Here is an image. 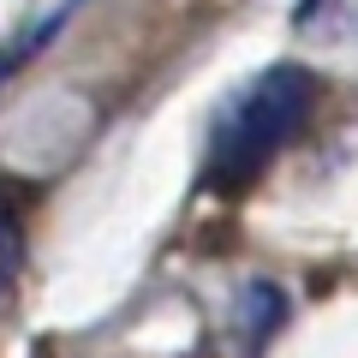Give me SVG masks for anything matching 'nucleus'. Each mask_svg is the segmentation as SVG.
<instances>
[{"instance_id":"3","label":"nucleus","mask_w":358,"mask_h":358,"mask_svg":"<svg viewBox=\"0 0 358 358\" xmlns=\"http://www.w3.org/2000/svg\"><path fill=\"white\" fill-rule=\"evenodd\" d=\"M60 24H66V13H48L36 30H18L13 42H0V84H6V78H13L18 66H24V60H30V54H36V48H42V42H48Z\"/></svg>"},{"instance_id":"2","label":"nucleus","mask_w":358,"mask_h":358,"mask_svg":"<svg viewBox=\"0 0 358 358\" xmlns=\"http://www.w3.org/2000/svg\"><path fill=\"white\" fill-rule=\"evenodd\" d=\"M18 281H24V209L0 185V317L18 299Z\"/></svg>"},{"instance_id":"1","label":"nucleus","mask_w":358,"mask_h":358,"mask_svg":"<svg viewBox=\"0 0 358 358\" xmlns=\"http://www.w3.org/2000/svg\"><path fill=\"white\" fill-rule=\"evenodd\" d=\"M317 108V78L305 66H268L221 108L203 155V185L209 192H245L263 179V167L305 131Z\"/></svg>"}]
</instances>
